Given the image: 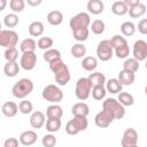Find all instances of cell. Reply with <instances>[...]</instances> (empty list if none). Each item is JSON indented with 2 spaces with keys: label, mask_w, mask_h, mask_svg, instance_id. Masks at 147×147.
<instances>
[{
  "label": "cell",
  "mask_w": 147,
  "mask_h": 147,
  "mask_svg": "<svg viewBox=\"0 0 147 147\" xmlns=\"http://www.w3.org/2000/svg\"><path fill=\"white\" fill-rule=\"evenodd\" d=\"M49 69L55 75V82L60 86H64L70 82V71L68 65L62 61V59L54 60L53 62L49 63Z\"/></svg>",
  "instance_id": "obj_1"
},
{
  "label": "cell",
  "mask_w": 147,
  "mask_h": 147,
  "mask_svg": "<svg viewBox=\"0 0 147 147\" xmlns=\"http://www.w3.org/2000/svg\"><path fill=\"white\" fill-rule=\"evenodd\" d=\"M33 91V83L29 78H22L11 87V93L17 99H24Z\"/></svg>",
  "instance_id": "obj_2"
},
{
  "label": "cell",
  "mask_w": 147,
  "mask_h": 147,
  "mask_svg": "<svg viewBox=\"0 0 147 147\" xmlns=\"http://www.w3.org/2000/svg\"><path fill=\"white\" fill-rule=\"evenodd\" d=\"M102 109L108 111L114 117V119H121L125 116V107H123L117 101V99L114 98L106 99L102 103Z\"/></svg>",
  "instance_id": "obj_3"
},
{
  "label": "cell",
  "mask_w": 147,
  "mask_h": 147,
  "mask_svg": "<svg viewBox=\"0 0 147 147\" xmlns=\"http://www.w3.org/2000/svg\"><path fill=\"white\" fill-rule=\"evenodd\" d=\"M88 126V121L86 117L82 116H74L72 119H70L65 124V132L70 136H76L82 131H85Z\"/></svg>",
  "instance_id": "obj_4"
},
{
  "label": "cell",
  "mask_w": 147,
  "mask_h": 147,
  "mask_svg": "<svg viewBox=\"0 0 147 147\" xmlns=\"http://www.w3.org/2000/svg\"><path fill=\"white\" fill-rule=\"evenodd\" d=\"M41 96L44 100H46L51 103H59L63 99V92L57 85L49 84L42 88Z\"/></svg>",
  "instance_id": "obj_5"
},
{
  "label": "cell",
  "mask_w": 147,
  "mask_h": 147,
  "mask_svg": "<svg viewBox=\"0 0 147 147\" xmlns=\"http://www.w3.org/2000/svg\"><path fill=\"white\" fill-rule=\"evenodd\" d=\"M91 90H92V86H91L87 77H80L76 83L75 95L78 100L85 101L88 99V96L91 94Z\"/></svg>",
  "instance_id": "obj_6"
},
{
  "label": "cell",
  "mask_w": 147,
  "mask_h": 147,
  "mask_svg": "<svg viewBox=\"0 0 147 147\" xmlns=\"http://www.w3.org/2000/svg\"><path fill=\"white\" fill-rule=\"evenodd\" d=\"M18 42V34L14 30H1L0 31V46L5 48L15 47Z\"/></svg>",
  "instance_id": "obj_7"
},
{
  "label": "cell",
  "mask_w": 147,
  "mask_h": 147,
  "mask_svg": "<svg viewBox=\"0 0 147 147\" xmlns=\"http://www.w3.org/2000/svg\"><path fill=\"white\" fill-rule=\"evenodd\" d=\"M91 24V17L85 11H80L77 15L72 16L69 21V25L71 28V30H77V29H84V28H88Z\"/></svg>",
  "instance_id": "obj_8"
},
{
  "label": "cell",
  "mask_w": 147,
  "mask_h": 147,
  "mask_svg": "<svg viewBox=\"0 0 147 147\" xmlns=\"http://www.w3.org/2000/svg\"><path fill=\"white\" fill-rule=\"evenodd\" d=\"M96 55H98V59L101 60V61H109L113 55H114V49L111 47V44H110V40L109 39H105V40H101L98 46H96Z\"/></svg>",
  "instance_id": "obj_9"
},
{
  "label": "cell",
  "mask_w": 147,
  "mask_h": 147,
  "mask_svg": "<svg viewBox=\"0 0 147 147\" xmlns=\"http://www.w3.org/2000/svg\"><path fill=\"white\" fill-rule=\"evenodd\" d=\"M132 52H133V59H136L138 62L146 60V57H147V42L142 39L134 41Z\"/></svg>",
  "instance_id": "obj_10"
},
{
  "label": "cell",
  "mask_w": 147,
  "mask_h": 147,
  "mask_svg": "<svg viewBox=\"0 0 147 147\" xmlns=\"http://www.w3.org/2000/svg\"><path fill=\"white\" fill-rule=\"evenodd\" d=\"M137 144H138V132L132 127H127L123 133V137L121 140V146L122 147H132Z\"/></svg>",
  "instance_id": "obj_11"
},
{
  "label": "cell",
  "mask_w": 147,
  "mask_h": 147,
  "mask_svg": "<svg viewBox=\"0 0 147 147\" xmlns=\"http://www.w3.org/2000/svg\"><path fill=\"white\" fill-rule=\"evenodd\" d=\"M37 63V55L34 52H30V53H23L21 56V61H20V67L26 71L32 70L36 67Z\"/></svg>",
  "instance_id": "obj_12"
},
{
  "label": "cell",
  "mask_w": 147,
  "mask_h": 147,
  "mask_svg": "<svg viewBox=\"0 0 147 147\" xmlns=\"http://www.w3.org/2000/svg\"><path fill=\"white\" fill-rule=\"evenodd\" d=\"M114 121V117L106 110H101L100 113H98L94 117V123L98 127H108Z\"/></svg>",
  "instance_id": "obj_13"
},
{
  "label": "cell",
  "mask_w": 147,
  "mask_h": 147,
  "mask_svg": "<svg viewBox=\"0 0 147 147\" xmlns=\"http://www.w3.org/2000/svg\"><path fill=\"white\" fill-rule=\"evenodd\" d=\"M37 138H38V136L33 130H26L21 133L18 141L23 146H31L37 141Z\"/></svg>",
  "instance_id": "obj_14"
},
{
  "label": "cell",
  "mask_w": 147,
  "mask_h": 147,
  "mask_svg": "<svg viewBox=\"0 0 147 147\" xmlns=\"http://www.w3.org/2000/svg\"><path fill=\"white\" fill-rule=\"evenodd\" d=\"M46 119H45V115L42 111H34L31 114L30 116V125L33 129H40L45 125Z\"/></svg>",
  "instance_id": "obj_15"
},
{
  "label": "cell",
  "mask_w": 147,
  "mask_h": 147,
  "mask_svg": "<svg viewBox=\"0 0 147 147\" xmlns=\"http://www.w3.org/2000/svg\"><path fill=\"white\" fill-rule=\"evenodd\" d=\"M1 111L6 117H14L18 111V105L14 101H7L1 106Z\"/></svg>",
  "instance_id": "obj_16"
},
{
  "label": "cell",
  "mask_w": 147,
  "mask_h": 147,
  "mask_svg": "<svg viewBox=\"0 0 147 147\" xmlns=\"http://www.w3.org/2000/svg\"><path fill=\"white\" fill-rule=\"evenodd\" d=\"M46 116L47 118H55V119H61V117L63 116V109L60 105L57 103H53L51 106L47 107L46 109Z\"/></svg>",
  "instance_id": "obj_17"
},
{
  "label": "cell",
  "mask_w": 147,
  "mask_h": 147,
  "mask_svg": "<svg viewBox=\"0 0 147 147\" xmlns=\"http://www.w3.org/2000/svg\"><path fill=\"white\" fill-rule=\"evenodd\" d=\"M87 79H88L92 87H94V86H105V84H106V76L102 72H99V71L90 74Z\"/></svg>",
  "instance_id": "obj_18"
},
{
  "label": "cell",
  "mask_w": 147,
  "mask_h": 147,
  "mask_svg": "<svg viewBox=\"0 0 147 147\" xmlns=\"http://www.w3.org/2000/svg\"><path fill=\"white\" fill-rule=\"evenodd\" d=\"M117 79H118V82L122 84V86H123V85L130 86V85L133 84V82H134V79H136V76H134V74L122 69V70L119 71V74H118V78H117Z\"/></svg>",
  "instance_id": "obj_19"
},
{
  "label": "cell",
  "mask_w": 147,
  "mask_h": 147,
  "mask_svg": "<svg viewBox=\"0 0 147 147\" xmlns=\"http://www.w3.org/2000/svg\"><path fill=\"white\" fill-rule=\"evenodd\" d=\"M71 113L74 116L86 117L90 113V108L85 102H77L71 107Z\"/></svg>",
  "instance_id": "obj_20"
},
{
  "label": "cell",
  "mask_w": 147,
  "mask_h": 147,
  "mask_svg": "<svg viewBox=\"0 0 147 147\" xmlns=\"http://www.w3.org/2000/svg\"><path fill=\"white\" fill-rule=\"evenodd\" d=\"M106 91L111 93V94H117L119 92H122V84L118 82L117 78H110L108 80H106Z\"/></svg>",
  "instance_id": "obj_21"
},
{
  "label": "cell",
  "mask_w": 147,
  "mask_h": 147,
  "mask_svg": "<svg viewBox=\"0 0 147 147\" xmlns=\"http://www.w3.org/2000/svg\"><path fill=\"white\" fill-rule=\"evenodd\" d=\"M87 7V10L93 14V15H99L103 11V8H105V5L101 0H90L86 5Z\"/></svg>",
  "instance_id": "obj_22"
},
{
  "label": "cell",
  "mask_w": 147,
  "mask_h": 147,
  "mask_svg": "<svg viewBox=\"0 0 147 147\" xmlns=\"http://www.w3.org/2000/svg\"><path fill=\"white\" fill-rule=\"evenodd\" d=\"M29 33L31 37H40L44 33V24L40 21H34L29 25Z\"/></svg>",
  "instance_id": "obj_23"
},
{
  "label": "cell",
  "mask_w": 147,
  "mask_h": 147,
  "mask_svg": "<svg viewBox=\"0 0 147 147\" xmlns=\"http://www.w3.org/2000/svg\"><path fill=\"white\" fill-rule=\"evenodd\" d=\"M63 21V15L60 10H52L47 14V22L51 24V25H60Z\"/></svg>",
  "instance_id": "obj_24"
},
{
  "label": "cell",
  "mask_w": 147,
  "mask_h": 147,
  "mask_svg": "<svg viewBox=\"0 0 147 147\" xmlns=\"http://www.w3.org/2000/svg\"><path fill=\"white\" fill-rule=\"evenodd\" d=\"M20 71V65L17 62H6L3 67V74L7 77H15Z\"/></svg>",
  "instance_id": "obj_25"
},
{
  "label": "cell",
  "mask_w": 147,
  "mask_h": 147,
  "mask_svg": "<svg viewBox=\"0 0 147 147\" xmlns=\"http://www.w3.org/2000/svg\"><path fill=\"white\" fill-rule=\"evenodd\" d=\"M117 101L123 106V107H130L134 103V98L131 93L129 92H119Z\"/></svg>",
  "instance_id": "obj_26"
},
{
  "label": "cell",
  "mask_w": 147,
  "mask_h": 147,
  "mask_svg": "<svg viewBox=\"0 0 147 147\" xmlns=\"http://www.w3.org/2000/svg\"><path fill=\"white\" fill-rule=\"evenodd\" d=\"M36 47H37V42H36V40L32 39V38H26V39H24V40L21 42V45H20V49H21L22 53L34 52Z\"/></svg>",
  "instance_id": "obj_27"
},
{
  "label": "cell",
  "mask_w": 147,
  "mask_h": 147,
  "mask_svg": "<svg viewBox=\"0 0 147 147\" xmlns=\"http://www.w3.org/2000/svg\"><path fill=\"white\" fill-rule=\"evenodd\" d=\"M127 13H129V15L132 18H139V17H141V16L145 15V13H146V6L142 2H140L137 6H134L132 8H129Z\"/></svg>",
  "instance_id": "obj_28"
},
{
  "label": "cell",
  "mask_w": 147,
  "mask_h": 147,
  "mask_svg": "<svg viewBox=\"0 0 147 147\" xmlns=\"http://www.w3.org/2000/svg\"><path fill=\"white\" fill-rule=\"evenodd\" d=\"M82 67L86 71H93L98 67V60L94 56H85L82 61Z\"/></svg>",
  "instance_id": "obj_29"
},
{
  "label": "cell",
  "mask_w": 147,
  "mask_h": 147,
  "mask_svg": "<svg viewBox=\"0 0 147 147\" xmlns=\"http://www.w3.org/2000/svg\"><path fill=\"white\" fill-rule=\"evenodd\" d=\"M121 32H122V34L125 36V37H131V36H133L134 32H136V25H134V23L131 22V21H125V22H123L122 25H121Z\"/></svg>",
  "instance_id": "obj_30"
},
{
  "label": "cell",
  "mask_w": 147,
  "mask_h": 147,
  "mask_svg": "<svg viewBox=\"0 0 147 147\" xmlns=\"http://www.w3.org/2000/svg\"><path fill=\"white\" fill-rule=\"evenodd\" d=\"M123 69L134 74L139 70V62L133 57H127V59H125V61L123 63Z\"/></svg>",
  "instance_id": "obj_31"
},
{
  "label": "cell",
  "mask_w": 147,
  "mask_h": 147,
  "mask_svg": "<svg viewBox=\"0 0 147 147\" xmlns=\"http://www.w3.org/2000/svg\"><path fill=\"white\" fill-rule=\"evenodd\" d=\"M127 7L125 6L124 1H115L113 5H111V11L113 14L117 15V16H123L127 13Z\"/></svg>",
  "instance_id": "obj_32"
},
{
  "label": "cell",
  "mask_w": 147,
  "mask_h": 147,
  "mask_svg": "<svg viewBox=\"0 0 147 147\" xmlns=\"http://www.w3.org/2000/svg\"><path fill=\"white\" fill-rule=\"evenodd\" d=\"M70 53H71V55H72L74 57H76V59H82V57H84V56L86 55V47H85L83 44H80V42L75 44V45L71 47Z\"/></svg>",
  "instance_id": "obj_33"
},
{
  "label": "cell",
  "mask_w": 147,
  "mask_h": 147,
  "mask_svg": "<svg viewBox=\"0 0 147 147\" xmlns=\"http://www.w3.org/2000/svg\"><path fill=\"white\" fill-rule=\"evenodd\" d=\"M42 57L46 62L51 63L53 62L54 60H57V59H61V53L59 49H55V48H51V49H47L45 51V53L42 54Z\"/></svg>",
  "instance_id": "obj_34"
},
{
  "label": "cell",
  "mask_w": 147,
  "mask_h": 147,
  "mask_svg": "<svg viewBox=\"0 0 147 147\" xmlns=\"http://www.w3.org/2000/svg\"><path fill=\"white\" fill-rule=\"evenodd\" d=\"M61 119H55V118H47L46 121V130L49 133H54L57 132L61 129Z\"/></svg>",
  "instance_id": "obj_35"
},
{
  "label": "cell",
  "mask_w": 147,
  "mask_h": 147,
  "mask_svg": "<svg viewBox=\"0 0 147 147\" xmlns=\"http://www.w3.org/2000/svg\"><path fill=\"white\" fill-rule=\"evenodd\" d=\"M88 34H90V29H88V28L77 29V30H74V31H72L74 38H75L77 41H79V42H83V41L87 40Z\"/></svg>",
  "instance_id": "obj_36"
},
{
  "label": "cell",
  "mask_w": 147,
  "mask_h": 147,
  "mask_svg": "<svg viewBox=\"0 0 147 147\" xmlns=\"http://www.w3.org/2000/svg\"><path fill=\"white\" fill-rule=\"evenodd\" d=\"M90 28L92 30V32L94 34H102L105 32V29H106V24L102 20H94L91 24H90Z\"/></svg>",
  "instance_id": "obj_37"
},
{
  "label": "cell",
  "mask_w": 147,
  "mask_h": 147,
  "mask_svg": "<svg viewBox=\"0 0 147 147\" xmlns=\"http://www.w3.org/2000/svg\"><path fill=\"white\" fill-rule=\"evenodd\" d=\"M54 44V40L51 38V37H40L37 41V47L39 49H42V51H47V49H51L52 46Z\"/></svg>",
  "instance_id": "obj_38"
},
{
  "label": "cell",
  "mask_w": 147,
  "mask_h": 147,
  "mask_svg": "<svg viewBox=\"0 0 147 147\" xmlns=\"http://www.w3.org/2000/svg\"><path fill=\"white\" fill-rule=\"evenodd\" d=\"M91 93H92V98L94 100L100 101V100L105 99V96L107 94V91H106L105 86H94V87H92Z\"/></svg>",
  "instance_id": "obj_39"
},
{
  "label": "cell",
  "mask_w": 147,
  "mask_h": 147,
  "mask_svg": "<svg viewBox=\"0 0 147 147\" xmlns=\"http://www.w3.org/2000/svg\"><path fill=\"white\" fill-rule=\"evenodd\" d=\"M3 23L7 28H15L17 24H18V16L14 13H10V14H7L5 17H3Z\"/></svg>",
  "instance_id": "obj_40"
},
{
  "label": "cell",
  "mask_w": 147,
  "mask_h": 147,
  "mask_svg": "<svg viewBox=\"0 0 147 147\" xmlns=\"http://www.w3.org/2000/svg\"><path fill=\"white\" fill-rule=\"evenodd\" d=\"M3 56L7 62H16V60L18 59V51L16 49V47L6 48Z\"/></svg>",
  "instance_id": "obj_41"
},
{
  "label": "cell",
  "mask_w": 147,
  "mask_h": 147,
  "mask_svg": "<svg viewBox=\"0 0 147 147\" xmlns=\"http://www.w3.org/2000/svg\"><path fill=\"white\" fill-rule=\"evenodd\" d=\"M110 44H111L113 49H116V48H118V47H122V46L127 45V41H126V39H125L123 36L115 34V36L110 39Z\"/></svg>",
  "instance_id": "obj_42"
},
{
  "label": "cell",
  "mask_w": 147,
  "mask_h": 147,
  "mask_svg": "<svg viewBox=\"0 0 147 147\" xmlns=\"http://www.w3.org/2000/svg\"><path fill=\"white\" fill-rule=\"evenodd\" d=\"M32 110H33V105H32L31 101L22 100V101L18 103V111H21L22 114L28 115V114H31Z\"/></svg>",
  "instance_id": "obj_43"
},
{
  "label": "cell",
  "mask_w": 147,
  "mask_h": 147,
  "mask_svg": "<svg viewBox=\"0 0 147 147\" xmlns=\"http://www.w3.org/2000/svg\"><path fill=\"white\" fill-rule=\"evenodd\" d=\"M10 9L15 13H21L25 8V1L24 0H10L9 1Z\"/></svg>",
  "instance_id": "obj_44"
},
{
  "label": "cell",
  "mask_w": 147,
  "mask_h": 147,
  "mask_svg": "<svg viewBox=\"0 0 147 147\" xmlns=\"http://www.w3.org/2000/svg\"><path fill=\"white\" fill-rule=\"evenodd\" d=\"M56 142H57V140H56L55 136H53L52 133L45 134L41 139V144L44 147H54L56 145Z\"/></svg>",
  "instance_id": "obj_45"
},
{
  "label": "cell",
  "mask_w": 147,
  "mask_h": 147,
  "mask_svg": "<svg viewBox=\"0 0 147 147\" xmlns=\"http://www.w3.org/2000/svg\"><path fill=\"white\" fill-rule=\"evenodd\" d=\"M114 53L118 59H127V56L130 55V47H129V45L118 47V48L114 49Z\"/></svg>",
  "instance_id": "obj_46"
},
{
  "label": "cell",
  "mask_w": 147,
  "mask_h": 147,
  "mask_svg": "<svg viewBox=\"0 0 147 147\" xmlns=\"http://www.w3.org/2000/svg\"><path fill=\"white\" fill-rule=\"evenodd\" d=\"M138 31L141 34H147V20L146 18L140 20V22L138 23Z\"/></svg>",
  "instance_id": "obj_47"
},
{
  "label": "cell",
  "mask_w": 147,
  "mask_h": 147,
  "mask_svg": "<svg viewBox=\"0 0 147 147\" xmlns=\"http://www.w3.org/2000/svg\"><path fill=\"white\" fill-rule=\"evenodd\" d=\"M18 139L16 138H8L3 142V147H18Z\"/></svg>",
  "instance_id": "obj_48"
},
{
  "label": "cell",
  "mask_w": 147,
  "mask_h": 147,
  "mask_svg": "<svg viewBox=\"0 0 147 147\" xmlns=\"http://www.w3.org/2000/svg\"><path fill=\"white\" fill-rule=\"evenodd\" d=\"M124 3L129 9V8H132V7L137 6L138 3H140V1L139 0H124Z\"/></svg>",
  "instance_id": "obj_49"
},
{
  "label": "cell",
  "mask_w": 147,
  "mask_h": 147,
  "mask_svg": "<svg viewBox=\"0 0 147 147\" xmlns=\"http://www.w3.org/2000/svg\"><path fill=\"white\" fill-rule=\"evenodd\" d=\"M25 3H28L31 7H37V6H39L41 3V0H26Z\"/></svg>",
  "instance_id": "obj_50"
},
{
  "label": "cell",
  "mask_w": 147,
  "mask_h": 147,
  "mask_svg": "<svg viewBox=\"0 0 147 147\" xmlns=\"http://www.w3.org/2000/svg\"><path fill=\"white\" fill-rule=\"evenodd\" d=\"M7 6V1L6 0H0V11H2Z\"/></svg>",
  "instance_id": "obj_51"
},
{
  "label": "cell",
  "mask_w": 147,
  "mask_h": 147,
  "mask_svg": "<svg viewBox=\"0 0 147 147\" xmlns=\"http://www.w3.org/2000/svg\"><path fill=\"white\" fill-rule=\"evenodd\" d=\"M2 30V25H1V22H0V31Z\"/></svg>",
  "instance_id": "obj_52"
},
{
  "label": "cell",
  "mask_w": 147,
  "mask_h": 147,
  "mask_svg": "<svg viewBox=\"0 0 147 147\" xmlns=\"http://www.w3.org/2000/svg\"><path fill=\"white\" fill-rule=\"evenodd\" d=\"M132 147H139V146H138V145H134V146H132Z\"/></svg>",
  "instance_id": "obj_53"
}]
</instances>
